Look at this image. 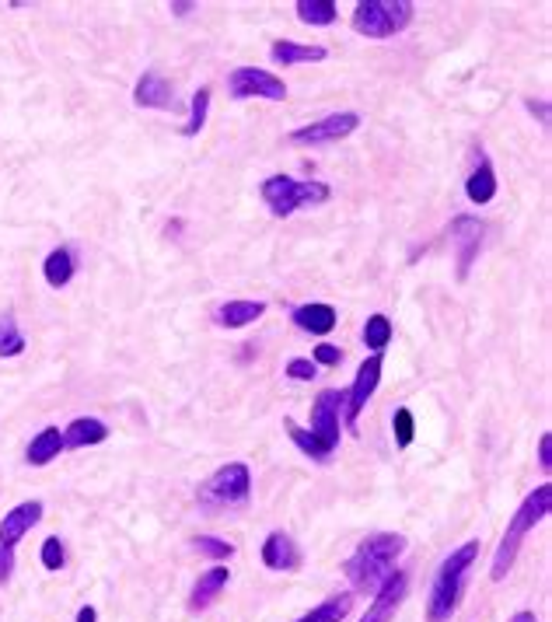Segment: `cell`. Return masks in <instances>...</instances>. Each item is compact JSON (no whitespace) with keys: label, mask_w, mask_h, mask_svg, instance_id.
I'll return each instance as SVG.
<instances>
[{"label":"cell","mask_w":552,"mask_h":622,"mask_svg":"<svg viewBox=\"0 0 552 622\" xmlns=\"http://www.w3.org/2000/svg\"><path fill=\"white\" fill-rule=\"evenodd\" d=\"M339 413H343V392H336V388L318 392L315 406H311L308 430L332 451V455H336V448H339Z\"/></svg>","instance_id":"8fae6325"},{"label":"cell","mask_w":552,"mask_h":622,"mask_svg":"<svg viewBox=\"0 0 552 622\" xmlns=\"http://www.w3.org/2000/svg\"><path fill=\"white\" fill-rule=\"evenodd\" d=\"M63 563H67V553H63V542L53 535V539L42 542V567H46V570H63Z\"/></svg>","instance_id":"1f68e13d"},{"label":"cell","mask_w":552,"mask_h":622,"mask_svg":"<svg viewBox=\"0 0 552 622\" xmlns=\"http://www.w3.org/2000/svg\"><path fill=\"white\" fill-rule=\"evenodd\" d=\"M259 193H263L266 207H270L276 217H290L294 210L315 207V203L329 200V186H325V182H297V179H287V175H270Z\"/></svg>","instance_id":"8992f818"},{"label":"cell","mask_w":552,"mask_h":622,"mask_svg":"<svg viewBox=\"0 0 552 622\" xmlns=\"http://www.w3.org/2000/svg\"><path fill=\"white\" fill-rule=\"evenodd\" d=\"M263 315H266L263 301H228V305L214 311L217 325H224V329H242V325H252Z\"/></svg>","instance_id":"44dd1931"},{"label":"cell","mask_w":552,"mask_h":622,"mask_svg":"<svg viewBox=\"0 0 552 622\" xmlns=\"http://www.w3.org/2000/svg\"><path fill=\"white\" fill-rule=\"evenodd\" d=\"M339 360H343V350H339V346H332V343L315 346V364H322V367H339Z\"/></svg>","instance_id":"836d02e7"},{"label":"cell","mask_w":552,"mask_h":622,"mask_svg":"<svg viewBox=\"0 0 552 622\" xmlns=\"http://www.w3.org/2000/svg\"><path fill=\"white\" fill-rule=\"evenodd\" d=\"M406 588H409L406 574H402V570H395V574L388 577V581L381 584L378 591H374L371 609L360 616V622H392V616L399 612V605H402V598H406Z\"/></svg>","instance_id":"4fadbf2b"},{"label":"cell","mask_w":552,"mask_h":622,"mask_svg":"<svg viewBox=\"0 0 552 622\" xmlns=\"http://www.w3.org/2000/svg\"><path fill=\"white\" fill-rule=\"evenodd\" d=\"M465 196H469L472 203H479V207L497 196V172H493L490 158H486L483 151L476 154V168H472L469 179H465Z\"/></svg>","instance_id":"e0dca14e"},{"label":"cell","mask_w":552,"mask_h":622,"mask_svg":"<svg viewBox=\"0 0 552 622\" xmlns=\"http://www.w3.org/2000/svg\"><path fill=\"white\" fill-rule=\"evenodd\" d=\"M364 343L371 346L374 353H385V346L392 343V322H388V315H371V318H367Z\"/></svg>","instance_id":"83f0119b"},{"label":"cell","mask_w":552,"mask_h":622,"mask_svg":"<svg viewBox=\"0 0 552 622\" xmlns=\"http://www.w3.org/2000/svg\"><path fill=\"white\" fill-rule=\"evenodd\" d=\"M172 11L175 14H189V11H193V4H172Z\"/></svg>","instance_id":"74e56055"},{"label":"cell","mask_w":552,"mask_h":622,"mask_svg":"<svg viewBox=\"0 0 552 622\" xmlns=\"http://www.w3.org/2000/svg\"><path fill=\"white\" fill-rule=\"evenodd\" d=\"M228 577H231V570L224 567V563H214L210 570H203L200 581L193 584V595H189V609H193V612L210 609V605H214V598L221 595L224 588H228Z\"/></svg>","instance_id":"2e32d148"},{"label":"cell","mask_w":552,"mask_h":622,"mask_svg":"<svg viewBox=\"0 0 552 622\" xmlns=\"http://www.w3.org/2000/svg\"><path fill=\"white\" fill-rule=\"evenodd\" d=\"M381 367H385V357L381 353H371V357L364 360V364L357 367V378H353L350 392H343V413H346V427H357L360 413H364L367 399L374 395V388H378L381 381Z\"/></svg>","instance_id":"9c48e42d"},{"label":"cell","mask_w":552,"mask_h":622,"mask_svg":"<svg viewBox=\"0 0 552 622\" xmlns=\"http://www.w3.org/2000/svg\"><path fill=\"white\" fill-rule=\"evenodd\" d=\"M357 126H360V116H357V112H332V116L318 119V123L297 126V130L290 133V140H294V144H304V147L336 144V140L350 137V133L357 130Z\"/></svg>","instance_id":"30bf717a"},{"label":"cell","mask_w":552,"mask_h":622,"mask_svg":"<svg viewBox=\"0 0 552 622\" xmlns=\"http://www.w3.org/2000/svg\"><path fill=\"white\" fill-rule=\"evenodd\" d=\"M413 0H360L353 7V32L367 39H388L413 21Z\"/></svg>","instance_id":"5b68a950"},{"label":"cell","mask_w":552,"mask_h":622,"mask_svg":"<svg viewBox=\"0 0 552 622\" xmlns=\"http://www.w3.org/2000/svg\"><path fill=\"white\" fill-rule=\"evenodd\" d=\"M270 56H273V63H283V67H294V63H318V60H325V46H301V42L280 39V42H273Z\"/></svg>","instance_id":"7402d4cb"},{"label":"cell","mask_w":552,"mask_h":622,"mask_svg":"<svg viewBox=\"0 0 552 622\" xmlns=\"http://www.w3.org/2000/svg\"><path fill=\"white\" fill-rule=\"evenodd\" d=\"M133 102H137L140 109H175L172 84H168L158 70H147L137 81V88H133Z\"/></svg>","instance_id":"9a60e30c"},{"label":"cell","mask_w":552,"mask_h":622,"mask_svg":"<svg viewBox=\"0 0 552 622\" xmlns=\"http://www.w3.org/2000/svg\"><path fill=\"white\" fill-rule=\"evenodd\" d=\"M109 437V427L95 416H77L67 430H63V444L67 448H91V444H102Z\"/></svg>","instance_id":"d6986e66"},{"label":"cell","mask_w":552,"mask_h":622,"mask_svg":"<svg viewBox=\"0 0 552 622\" xmlns=\"http://www.w3.org/2000/svg\"><path fill=\"white\" fill-rule=\"evenodd\" d=\"M392 434H395V444H399V448H409V444H413V434H416V420H413V413H409L406 406H402V409H395Z\"/></svg>","instance_id":"4dcf8cb0"},{"label":"cell","mask_w":552,"mask_h":622,"mask_svg":"<svg viewBox=\"0 0 552 622\" xmlns=\"http://www.w3.org/2000/svg\"><path fill=\"white\" fill-rule=\"evenodd\" d=\"M63 448H67V444H63V430L46 427L32 437V444H28V451H25V462L28 465H49L53 458H60Z\"/></svg>","instance_id":"ffe728a7"},{"label":"cell","mask_w":552,"mask_h":622,"mask_svg":"<svg viewBox=\"0 0 552 622\" xmlns=\"http://www.w3.org/2000/svg\"><path fill=\"white\" fill-rule=\"evenodd\" d=\"M294 7L304 25H332L336 21V4L332 0H297Z\"/></svg>","instance_id":"484cf974"},{"label":"cell","mask_w":552,"mask_h":622,"mask_svg":"<svg viewBox=\"0 0 552 622\" xmlns=\"http://www.w3.org/2000/svg\"><path fill=\"white\" fill-rule=\"evenodd\" d=\"M350 609H353V595L350 591H339V595L325 598L322 605H315V609L304 612V616L294 622H343L350 616Z\"/></svg>","instance_id":"603a6c76"},{"label":"cell","mask_w":552,"mask_h":622,"mask_svg":"<svg viewBox=\"0 0 552 622\" xmlns=\"http://www.w3.org/2000/svg\"><path fill=\"white\" fill-rule=\"evenodd\" d=\"M507 622H539V619H535V612H514Z\"/></svg>","instance_id":"8d00e7d4"},{"label":"cell","mask_w":552,"mask_h":622,"mask_svg":"<svg viewBox=\"0 0 552 622\" xmlns=\"http://www.w3.org/2000/svg\"><path fill=\"white\" fill-rule=\"evenodd\" d=\"M479 560V539H469L455 549L451 556H444L441 567L434 574L430 584V598H427V619L430 622H448L455 616L458 602L465 595V581H469V570Z\"/></svg>","instance_id":"7a4b0ae2"},{"label":"cell","mask_w":552,"mask_h":622,"mask_svg":"<svg viewBox=\"0 0 552 622\" xmlns=\"http://www.w3.org/2000/svg\"><path fill=\"white\" fill-rule=\"evenodd\" d=\"M549 507H552V486L542 483V486H535V490L525 497V504H521L518 511H514L511 525H507L504 539H500L497 553H493V570H490L493 581H504V577L511 574L514 560H518L521 542H525V535L532 532V528L539 525V521L549 518Z\"/></svg>","instance_id":"3957f363"},{"label":"cell","mask_w":552,"mask_h":622,"mask_svg":"<svg viewBox=\"0 0 552 622\" xmlns=\"http://www.w3.org/2000/svg\"><path fill=\"white\" fill-rule=\"evenodd\" d=\"M263 563L270 570H280V574H290V570L301 567V549L290 539L287 532H270L263 542Z\"/></svg>","instance_id":"5bb4252c"},{"label":"cell","mask_w":552,"mask_h":622,"mask_svg":"<svg viewBox=\"0 0 552 622\" xmlns=\"http://www.w3.org/2000/svg\"><path fill=\"white\" fill-rule=\"evenodd\" d=\"M297 329L311 332V336H325V332L336 329V308L332 305H301L290 311Z\"/></svg>","instance_id":"ac0fdd59"},{"label":"cell","mask_w":552,"mask_h":622,"mask_svg":"<svg viewBox=\"0 0 552 622\" xmlns=\"http://www.w3.org/2000/svg\"><path fill=\"white\" fill-rule=\"evenodd\" d=\"M42 521V500H25V504L11 507L0 521V584L11 581L14 574V549L18 542L32 532Z\"/></svg>","instance_id":"52a82bcc"},{"label":"cell","mask_w":552,"mask_h":622,"mask_svg":"<svg viewBox=\"0 0 552 622\" xmlns=\"http://www.w3.org/2000/svg\"><path fill=\"white\" fill-rule=\"evenodd\" d=\"M252 497V472L245 462H228L214 472L210 479H203L196 500L207 511H228V507H242Z\"/></svg>","instance_id":"277c9868"},{"label":"cell","mask_w":552,"mask_h":622,"mask_svg":"<svg viewBox=\"0 0 552 622\" xmlns=\"http://www.w3.org/2000/svg\"><path fill=\"white\" fill-rule=\"evenodd\" d=\"M228 88H231V98H238V102H245V98L283 102V98H287V84H283L276 74H270V70H263V67H238V70H231Z\"/></svg>","instance_id":"ba28073f"},{"label":"cell","mask_w":552,"mask_h":622,"mask_svg":"<svg viewBox=\"0 0 552 622\" xmlns=\"http://www.w3.org/2000/svg\"><path fill=\"white\" fill-rule=\"evenodd\" d=\"M483 238H486V224L479 217H455L451 221V242H455V256H458V280L469 277V266L476 263L479 249H483Z\"/></svg>","instance_id":"7c38bea8"},{"label":"cell","mask_w":552,"mask_h":622,"mask_svg":"<svg viewBox=\"0 0 552 622\" xmlns=\"http://www.w3.org/2000/svg\"><path fill=\"white\" fill-rule=\"evenodd\" d=\"M315 374H318V364L308 357H294L287 364V378H294V381H311Z\"/></svg>","instance_id":"d6a6232c"},{"label":"cell","mask_w":552,"mask_h":622,"mask_svg":"<svg viewBox=\"0 0 552 622\" xmlns=\"http://www.w3.org/2000/svg\"><path fill=\"white\" fill-rule=\"evenodd\" d=\"M193 546H196V553L210 556V560H228V556H235V546L217 539V535H196Z\"/></svg>","instance_id":"f546056e"},{"label":"cell","mask_w":552,"mask_h":622,"mask_svg":"<svg viewBox=\"0 0 552 622\" xmlns=\"http://www.w3.org/2000/svg\"><path fill=\"white\" fill-rule=\"evenodd\" d=\"M77 622H98V612L91 609V605H84V609L77 612Z\"/></svg>","instance_id":"d590c367"},{"label":"cell","mask_w":552,"mask_h":622,"mask_svg":"<svg viewBox=\"0 0 552 622\" xmlns=\"http://www.w3.org/2000/svg\"><path fill=\"white\" fill-rule=\"evenodd\" d=\"M18 353H25V336L14 315H0V357H18Z\"/></svg>","instance_id":"4316f807"},{"label":"cell","mask_w":552,"mask_h":622,"mask_svg":"<svg viewBox=\"0 0 552 622\" xmlns=\"http://www.w3.org/2000/svg\"><path fill=\"white\" fill-rule=\"evenodd\" d=\"M283 430H287V437H290V441H294L297 448H301L308 458H315V462H329V458H332V451L325 448V444L318 441V437L311 434L308 427H301V423H294V420H290V416H287V420H283Z\"/></svg>","instance_id":"d4e9b609"},{"label":"cell","mask_w":552,"mask_h":622,"mask_svg":"<svg viewBox=\"0 0 552 622\" xmlns=\"http://www.w3.org/2000/svg\"><path fill=\"white\" fill-rule=\"evenodd\" d=\"M207 112H210V88H200L193 95V105H189V123L182 126L186 137H196V133L207 126Z\"/></svg>","instance_id":"f1b7e54d"},{"label":"cell","mask_w":552,"mask_h":622,"mask_svg":"<svg viewBox=\"0 0 552 622\" xmlns=\"http://www.w3.org/2000/svg\"><path fill=\"white\" fill-rule=\"evenodd\" d=\"M539 465H542V469H552V437L549 434H542L539 437Z\"/></svg>","instance_id":"e575fe53"},{"label":"cell","mask_w":552,"mask_h":622,"mask_svg":"<svg viewBox=\"0 0 552 622\" xmlns=\"http://www.w3.org/2000/svg\"><path fill=\"white\" fill-rule=\"evenodd\" d=\"M42 273H46V284L49 287H67L74 280V252L70 249H53L42 263Z\"/></svg>","instance_id":"cb8c5ba5"},{"label":"cell","mask_w":552,"mask_h":622,"mask_svg":"<svg viewBox=\"0 0 552 622\" xmlns=\"http://www.w3.org/2000/svg\"><path fill=\"white\" fill-rule=\"evenodd\" d=\"M402 553H406V539L399 532H374L346 560V577L357 591L374 595L395 574V563H399Z\"/></svg>","instance_id":"6da1fadb"}]
</instances>
